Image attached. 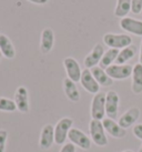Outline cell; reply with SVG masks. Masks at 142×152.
Here are the masks:
<instances>
[{
	"instance_id": "5bb4252c",
	"label": "cell",
	"mask_w": 142,
	"mask_h": 152,
	"mask_svg": "<svg viewBox=\"0 0 142 152\" xmlns=\"http://www.w3.org/2000/svg\"><path fill=\"white\" fill-rule=\"evenodd\" d=\"M54 142V126L46 124L42 128L39 139V145L42 150H48Z\"/></svg>"
},
{
	"instance_id": "4fadbf2b",
	"label": "cell",
	"mask_w": 142,
	"mask_h": 152,
	"mask_svg": "<svg viewBox=\"0 0 142 152\" xmlns=\"http://www.w3.org/2000/svg\"><path fill=\"white\" fill-rule=\"evenodd\" d=\"M120 27L122 30L132 34L142 37V21L134 18L124 17L120 20Z\"/></svg>"
},
{
	"instance_id": "7402d4cb",
	"label": "cell",
	"mask_w": 142,
	"mask_h": 152,
	"mask_svg": "<svg viewBox=\"0 0 142 152\" xmlns=\"http://www.w3.org/2000/svg\"><path fill=\"white\" fill-rule=\"evenodd\" d=\"M119 51L118 49H112V48H109V50L105 51V53L102 56V59L100 61V66L102 69H107L108 67H110L111 64H113V62H116L117 57L119 55Z\"/></svg>"
},
{
	"instance_id": "6da1fadb",
	"label": "cell",
	"mask_w": 142,
	"mask_h": 152,
	"mask_svg": "<svg viewBox=\"0 0 142 152\" xmlns=\"http://www.w3.org/2000/svg\"><path fill=\"white\" fill-rule=\"evenodd\" d=\"M89 132L91 135V140L97 145L105 147L108 144V138H107L105 130L101 120L92 119L89 123Z\"/></svg>"
},
{
	"instance_id": "d6a6232c",
	"label": "cell",
	"mask_w": 142,
	"mask_h": 152,
	"mask_svg": "<svg viewBox=\"0 0 142 152\" xmlns=\"http://www.w3.org/2000/svg\"><path fill=\"white\" fill-rule=\"evenodd\" d=\"M1 57H2V53H1V51H0V59H1Z\"/></svg>"
},
{
	"instance_id": "d6986e66",
	"label": "cell",
	"mask_w": 142,
	"mask_h": 152,
	"mask_svg": "<svg viewBox=\"0 0 142 152\" xmlns=\"http://www.w3.org/2000/svg\"><path fill=\"white\" fill-rule=\"evenodd\" d=\"M132 91L134 94H140L142 93V64H135L133 66L132 70Z\"/></svg>"
},
{
	"instance_id": "277c9868",
	"label": "cell",
	"mask_w": 142,
	"mask_h": 152,
	"mask_svg": "<svg viewBox=\"0 0 142 152\" xmlns=\"http://www.w3.org/2000/svg\"><path fill=\"white\" fill-rule=\"evenodd\" d=\"M91 118L96 120H103L105 115V93L98 92L93 96L90 107Z\"/></svg>"
},
{
	"instance_id": "836d02e7",
	"label": "cell",
	"mask_w": 142,
	"mask_h": 152,
	"mask_svg": "<svg viewBox=\"0 0 142 152\" xmlns=\"http://www.w3.org/2000/svg\"><path fill=\"white\" fill-rule=\"evenodd\" d=\"M141 15H142V11H141Z\"/></svg>"
},
{
	"instance_id": "cb8c5ba5",
	"label": "cell",
	"mask_w": 142,
	"mask_h": 152,
	"mask_svg": "<svg viewBox=\"0 0 142 152\" xmlns=\"http://www.w3.org/2000/svg\"><path fill=\"white\" fill-rule=\"evenodd\" d=\"M17 110V106L13 100L9 98L0 97V111L4 112H13Z\"/></svg>"
},
{
	"instance_id": "83f0119b",
	"label": "cell",
	"mask_w": 142,
	"mask_h": 152,
	"mask_svg": "<svg viewBox=\"0 0 142 152\" xmlns=\"http://www.w3.org/2000/svg\"><path fill=\"white\" fill-rule=\"evenodd\" d=\"M60 152H75V145L73 143H67L63 144Z\"/></svg>"
},
{
	"instance_id": "7a4b0ae2",
	"label": "cell",
	"mask_w": 142,
	"mask_h": 152,
	"mask_svg": "<svg viewBox=\"0 0 142 152\" xmlns=\"http://www.w3.org/2000/svg\"><path fill=\"white\" fill-rule=\"evenodd\" d=\"M103 42L109 48L120 50V49H123L125 47H129L130 45H132V38L129 34H117L109 32V34H105L103 36Z\"/></svg>"
},
{
	"instance_id": "ffe728a7",
	"label": "cell",
	"mask_w": 142,
	"mask_h": 152,
	"mask_svg": "<svg viewBox=\"0 0 142 152\" xmlns=\"http://www.w3.org/2000/svg\"><path fill=\"white\" fill-rule=\"evenodd\" d=\"M91 70L92 76L94 77V79L97 80V82L100 85V87H110L112 86L113 80L108 76V73L105 72V69H102L101 67L97 66V67H93Z\"/></svg>"
},
{
	"instance_id": "ac0fdd59",
	"label": "cell",
	"mask_w": 142,
	"mask_h": 152,
	"mask_svg": "<svg viewBox=\"0 0 142 152\" xmlns=\"http://www.w3.org/2000/svg\"><path fill=\"white\" fill-rule=\"evenodd\" d=\"M0 51L7 59H13L16 57V49L13 43L6 34H0Z\"/></svg>"
},
{
	"instance_id": "1f68e13d",
	"label": "cell",
	"mask_w": 142,
	"mask_h": 152,
	"mask_svg": "<svg viewBox=\"0 0 142 152\" xmlns=\"http://www.w3.org/2000/svg\"><path fill=\"white\" fill-rule=\"evenodd\" d=\"M138 152H142V145L140 147V149H139V151Z\"/></svg>"
},
{
	"instance_id": "52a82bcc",
	"label": "cell",
	"mask_w": 142,
	"mask_h": 152,
	"mask_svg": "<svg viewBox=\"0 0 142 152\" xmlns=\"http://www.w3.org/2000/svg\"><path fill=\"white\" fill-rule=\"evenodd\" d=\"M120 97L116 91H108L105 93V115L110 119H114L118 117L119 111Z\"/></svg>"
},
{
	"instance_id": "603a6c76",
	"label": "cell",
	"mask_w": 142,
	"mask_h": 152,
	"mask_svg": "<svg viewBox=\"0 0 142 152\" xmlns=\"http://www.w3.org/2000/svg\"><path fill=\"white\" fill-rule=\"evenodd\" d=\"M131 11V0H117L114 8V16L118 18L127 17Z\"/></svg>"
},
{
	"instance_id": "e0dca14e",
	"label": "cell",
	"mask_w": 142,
	"mask_h": 152,
	"mask_svg": "<svg viewBox=\"0 0 142 152\" xmlns=\"http://www.w3.org/2000/svg\"><path fill=\"white\" fill-rule=\"evenodd\" d=\"M63 91L66 97L72 102H78L80 100V92L75 81H72L69 78L63 79Z\"/></svg>"
},
{
	"instance_id": "ba28073f",
	"label": "cell",
	"mask_w": 142,
	"mask_h": 152,
	"mask_svg": "<svg viewBox=\"0 0 142 152\" xmlns=\"http://www.w3.org/2000/svg\"><path fill=\"white\" fill-rule=\"evenodd\" d=\"M80 83L82 86V88L88 91L89 93L92 94H97L100 92V85L97 82L94 77L92 76L91 70L90 69H84L82 73H81V78H80Z\"/></svg>"
},
{
	"instance_id": "5b68a950",
	"label": "cell",
	"mask_w": 142,
	"mask_h": 152,
	"mask_svg": "<svg viewBox=\"0 0 142 152\" xmlns=\"http://www.w3.org/2000/svg\"><path fill=\"white\" fill-rule=\"evenodd\" d=\"M68 139L75 147H79L82 150H90L91 148V138L78 128H71L68 134Z\"/></svg>"
},
{
	"instance_id": "3957f363",
	"label": "cell",
	"mask_w": 142,
	"mask_h": 152,
	"mask_svg": "<svg viewBox=\"0 0 142 152\" xmlns=\"http://www.w3.org/2000/svg\"><path fill=\"white\" fill-rule=\"evenodd\" d=\"M73 124V120L71 118L64 117L60 119L54 126V142L57 144H64L67 141L68 134L70 132Z\"/></svg>"
},
{
	"instance_id": "2e32d148",
	"label": "cell",
	"mask_w": 142,
	"mask_h": 152,
	"mask_svg": "<svg viewBox=\"0 0 142 152\" xmlns=\"http://www.w3.org/2000/svg\"><path fill=\"white\" fill-rule=\"evenodd\" d=\"M139 118H140V109H138L137 107H132L129 110H127L119 118L118 123L122 128L127 129V128L133 126Z\"/></svg>"
},
{
	"instance_id": "f1b7e54d",
	"label": "cell",
	"mask_w": 142,
	"mask_h": 152,
	"mask_svg": "<svg viewBox=\"0 0 142 152\" xmlns=\"http://www.w3.org/2000/svg\"><path fill=\"white\" fill-rule=\"evenodd\" d=\"M28 1L34 4H46L49 0H28Z\"/></svg>"
},
{
	"instance_id": "4316f807",
	"label": "cell",
	"mask_w": 142,
	"mask_h": 152,
	"mask_svg": "<svg viewBox=\"0 0 142 152\" xmlns=\"http://www.w3.org/2000/svg\"><path fill=\"white\" fill-rule=\"evenodd\" d=\"M133 134L138 138V139L142 140V123H139V124H135L133 127Z\"/></svg>"
},
{
	"instance_id": "8fae6325",
	"label": "cell",
	"mask_w": 142,
	"mask_h": 152,
	"mask_svg": "<svg viewBox=\"0 0 142 152\" xmlns=\"http://www.w3.org/2000/svg\"><path fill=\"white\" fill-rule=\"evenodd\" d=\"M103 53H105V49H103L102 45L101 43H97L96 46L93 47V49L84 58V67L87 68V69H92L93 67H97V64H100Z\"/></svg>"
},
{
	"instance_id": "f546056e",
	"label": "cell",
	"mask_w": 142,
	"mask_h": 152,
	"mask_svg": "<svg viewBox=\"0 0 142 152\" xmlns=\"http://www.w3.org/2000/svg\"><path fill=\"white\" fill-rule=\"evenodd\" d=\"M139 64H142V41H141V46H140V55H139Z\"/></svg>"
},
{
	"instance_id": "30bf717a",
	"label": "cell",
	"mask_w": 142,
	"mask_h": 152,
	"mask_svg": "<svg viewBox=\"0 0 142 152\" xmlns=\"http://www.w3.org/2000/svg\"><path fill=\"white\" fill-rule=\"evenodd\" d=\"M63 67H64V70L67 72V76L69 79L75 81V83L78 81H80L82 70L80 68L79 62L75 58H71V57L66 58V59L63 60Z\"/></svg>"
},
{
	"instance_id": "d4e9b609",
	"label": "cell",
	"mask_w": 142,
	"mask_h": 152,
	"mask_svg": "<svg viewBox=\"0 0 142 152\" xmlns=\"http://www.w3.org/2000/svg\"><path fill=\"white\" fill-rule=\"evenodd\" d=\"M7 139H8V132L4 129H0V152H4L6 150Z\"/></svg>"
},
{
	"instance_id": "9a60e30c",
	"label": "cell",
	"mask_w": 142,
	"mask_h": 152,
	"mask_svg": "<svg viewBox=\"0 0 142 152\" xmlns=\"http://www.w3.org/2000/svg\"><path fill=\"white\" fill-rule=\"evenodd\" d=\"M54 45V34L51 28H45L41 32L40 38V51L43 55L49 53Z\"/></svg>"
},
{
	"instance_id": "44dd1931",
	"label": "cell",
	"mask_w": 142,
	"mask_h": 152,
	"mask_svg": "<svg viewBox=\"0 0 142 152\" xmlns=\"http://www.w3.org/2000/svg\"><path fill=\"white\" fill-rule=\"evenodd\" d=\"M137 47L133 45H130L129 47H125L119 51V55L116 60V64H125L129 60L133 59L134 56L137 55Z\"/></svg>"
},
{
	"instance_id": "9c48e42d",
	"label": "cell",
	"mask_w": 142,
	"mask_h": 152,
	"mask_svg": "<svg viewBox=\"0 0 142 152\" xmlns=\"http://www.w3.org/2000/svg\"><path fill=\"white\" fill-rule=\"evenodd\" d=\"M15 103L17 106V110H19L22 113H27L29 112V94H28V90L26 87L20 86L18 87L15 93Z\"/></svg>"
},
{
	"instance_id": "484cf974",
	"label": "cell",
	"mask_w": 142,
	"mask_h": 152,
	"mask_svg": "<svg viewBox=\"0 0 142 152\" xmlns=\"http://www.w3.org/2000/svg\"><path fill=\"white\" fill-rule=\"evenodd\" d=\"M131 11L134 15H139L142 11V0H131Z\"/></svg>"
},
{
	"instance_id": "7c38bea8",
	"label": "cell",
	"mask_w": 142,
	"mask_h": 152,
	"mask_svg": "<svg viewBox=\"0 0 142 152\" xmlns=\"http://www.w3.org/2000/svg\"><path fill=\"white\" fill-rule=\"evenodd\" d=\"M102 124H103L105 132L111 135V137H113V138L120 139V138H124L125 134H127V131H125L124 128H122L113 119L105 118L102 120Z\"/></svg>"
},
{
	"instance_id": "8992f818",
	"label": "cell",
	"mask_w": 142,
	"mask_h": 152,
	"mask_svg": "<svg viewBox=\"0 0 142 152\" xmlns=\"http://www.w3.org/2000/svg\"><path fill=\"white\" fill-rule=\"evenodd\" d=\"M133 67L130 64H111L105 69V72L112 80H124L132 75Z\"/></svg>"
},
{
	"instance_id": "4dcf8cb0",
	"label": "cell",
	"mask_w": 142,
	"mask_h": 152,
	"mask_svg": "<svg viewBox=\"0 0 142 152\" xmlns=\"http://www.w3.org/2000/svg\"><path fill=\"white\" fill-rule=\"evenodd\" d=\"M123 152H133L132 150H125V151H123Z\"/></svg>"
}]
</instances>
